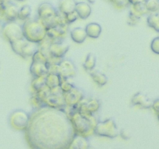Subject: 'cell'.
<instances>
[{"instance_id": "6da1fadb", "label": "cell", "mask_w": 159, "mask_h": 149, "mask_svg": "<svg viewBox=\"0 0 159 149\" xmlns=\"http://www.w3.org/2000/svg\"><path fill=\"white\" fill-rule=\"evenodd\" d=\"M75 135L66 109L41 106L30 114L25 136L33 149H68Z\"/></svg>"}, {"instance_id": "7a4b0ae2", "label": "cell", "mask_w": 159, "mask_h": 149, "mask_svg": "<svg viewBox=\"0 0 159 149\" xmlns=\"http://www.w3.org/2000/svg\"><path fill=\"white\" fill-rule=\"evenodd\" d=\"M67 112L72 123L75 134L87 138L94 133L95 127L98 121L93 114L80 113L75 109H70Z\"/></svg>"}, {"instance_id": "3957f363", "label": "cell", "mask_w": 159, "mask_h": 149, "mask_svg": "<svg viewBox=\"0 0 159 149\" xmlns=\"http://www.w3.org/2000/svg\"><path fill=\"white\" fill-rule=\"evenodd\" d=\"M22 27L24 38L27 41L40 43L46 39L47 29L38 18L25 20Z\"/></svg>"}, {"instance_id": "277c9868", "label": "cell", "mask_w": 159, "mask_h": 149, "mask_svg": "<svg viewBox=\"0 0 159 149\" xmlns=\"http://www.w3.org/2000/svg\"><path fill=\"white\" fill-rule=\"evenodd\" d=\"M1 34L10 44L25 39L22 25H20L16 21L5 22L2 26Z\"/></svg>"}, {"instance_id": "5b68a950", "label": "cell", "mask_w": 159, "mask_h": 149, "mask_svg": "<svg viewBox=\"0 0 159 149\" xmlns=\"http://www.w3.org/2000/svg\"><path fill=\"white\" fill-rule=\"evenodd\" d=\"M94 133L100 137L114 138L119 135L117 126L112 118L98 121L94 129Z\"/></svg>"}, {"instance_id": "8992f818", "label": "cell", "mask_w": 159, "mask_h": 149, "mask_svg": "<svg viewBox=\"0 0 159 149\" xmlns=\"http://www.w3.org/2000/svg\"><path fill=\"white\" fill-rule=\"evenodd\" d=\"M30 120V114L23 110H16L10 113L9 122L11 127L17 130L25 131Z\"/></svg>"}, {"instance_id": "52a82bcc", "label": "cell", "mask_w": 159, "mask_h": 149, "mask_svg": "<svg viewBox=\"0 0 159 149\" xmlns=\"http://www.w3.org/2000/svg\"><path fill=\"white\" fill-rule=\"evenodd\" d=\"M101 106L100 101L97 99H86L84 98L75 107L70 109H75L79 112L82 113H86V114H94L98 110H99Z\"/></svg>"}, {"instance_id": "ba28073f", "label": "cell", "mask_w": 159, "mask_h": 149, "mask_svg": "<svg viewBox=\"0 0 159 149\" xmlns=\"http://www.w3.org/2000/svg\"><path fill=\"white\" fill-rule=\"evenodd\" d=\"M69 25L68 23H61L57 26L47 29V38L51 41H63L68 34Z\"/></svg>"}, {"instance_id": "9c48e42d", "label": "cell", "mask_w": 159, "mask_h": 149, "mask_svg": "<svg viewBox=\"0 0 159 149\" xmlns=\"http://www.w3.org/2000/svg\"><path fill=\"white\" fill-rule=\"evenodd\" d=\"M69 45L63 41H51L48 49V57L62 60L69 50Z\"/></svg>"}, {"instance_id": "30bf717a", "label": "cell", "mask_w": 159, "mask_h": 149, "mask_svg": "<svg viewBox=\"0 0 159 149\" xmlns=\"http://www.w3.org/2000/svg\"><path fill=\"white\" fill-rule=\"evenodd\" d=\"M63 97L66 106L74 108L85 98V93L81 88L74 86L71 91L63 93Z\"/></svg>"}, {"instance_id": "8fae6325", "label": "cell", "mask_w": 159, "mask_h": 149, "mask_svg": "<svg viewBox=\"0 0 159 149\" xmlns=\"http://www.w3.org/2000/svg\"><path fill=\"white\" fill-rule=\"evenodd\" d=\"M60 75L62 79H68L77 74V68L75 65L70 59H62L59 62Z\"/></svg>"}, {"instance_id": "7c38bea8", "label": "cell", "mask_w": 159, "mask_h": 149, "mask_svg": "<svg viewBox=\"0 0 159 149\" xmlns=\"http://www.w3.org/2000/svg\"><path fill=\"white\" fill-rule=\"evenodd\" d=\"M19 9L14 3L6 2L3 6L2 16L6 22L16 21L18 17Z\"/></svg>"}, {"instance_id": "4fadbf2b", "label": "cell", "mask_w": 159, "mask_h": 149, "mask_svg": "<svg viewBox=\"0 0 159 149\" xmlns=\"http://www.w3.org/2000/svg\"><path fill=\"white\" fill-rule=\"evenodd\" d=\"M43 105L54 109H66L63 94H52L50 93L45 99Z\"/></svg>"}, {"instance_id": "5bb4252c", "label": "cell", "mask_w": 159, "mask_h": 149, "mask_svg": "<svg viewBox=\"0 0 159 149\" xmlns=\"http://www.w3.org/2000/svg\"><path fill=\"white\" fill-rule=\"evenodd\" d=\"M152 101L148 99L146 95L141 93H138L133 96L131 99V103L133 106H138L142 109H149L152 106Z\"/></svg>"}, {"instance_id": "9a60e30c", "label": "cell", "mask_w": 159, "mask_h": 149, "mask_svg": "<svg viewBox=\"0 0 159 149\" xmlns=\"http://www.w3.org/2000/svg\"><path fill=\"white\" fill-rule=\"evenodd\" d=\"M30 71L33 77L46 76L48 74V65L42 62L32 61L30 67Z\"/></svg>"}, {"instance_id": "2e32d148", "label": "cell", "mask_w": 159, "mask_h": 149, "mask_svg": "<svg viewBox=\"0 0 159 149\" xmlns=\"http://www.w3.org/2000/svg\"><path fill=\"white\" fill-rule=\"evenodd\" d=\"M75 12L78 16L82 20H85L89 18L92 13V8L89 3L85 2H76Z\"/></svg>"}, {"instance_id": "e0dca14e", "label": "cell", "mask_w": 159, "mask_h": 149, "mask_svg": "<svg viewBox=\"0 0 159 149\" xmlns=\"http://www.w3.org/2000/svg\"><path fill=\"white\" fill-rule=\"evenodd\" d=\"M89 143L85 137L75 134L71 141L68 149H89Z\"/></svg>"}, {"instance_id": "ac0fdd59", "label": "cell", "mask_w": 159, "mask_h": 149, "mask_svg": "<svg viewBox=\"0 0 159 149\" xmlns=\"http://www.w3.org/2000/svg\"><path fill=\"white\" fill-rule=\"evenodd\" d=\"M75 0H60L58 3V11L61 13L66 14L75 11Z\"/></svg>"}, {"instance_id": "d6986e66", "label": "cell", "mask_w": 159, "mask_h": 149, "mask_svg": "<svg viewBox=\"0 0 159 149\" xmlns=\"http://www.w3.org/2000/svg\"><path fill=\"white\" fill-rule=\"evenodd\" d=\"M39 49V43H32L26 40L22 47L20 55L23 58H27L29 57H32L34 53Z\"/></svg>"}, {"instance_id": "ffe728a7", "label": "cell", "mask_w": 159, "mask_h": 149, "mask_svg": "<svg viewBox=\"0 0 159 149\" xmlns=\"http://www.w3.org/2000/svg\"><path fill=\"white\" fill-rule=\"evenodd\" d=\"M71 40L77 43H82L87 38V34L85 28L75 27L70 32Z\"/></svg>"}, {"instance_id": "44dd1931", "label": "cell", "mask_w": 159, "mask_h": 149, "mask_svg": "<svg viewBox=\"0 0 159 149\" xmlns=\"http://www.w3.org/2000/svg\"><path fill=\"white\" fill-rule=\"evenodd\" d=\"M87 37L91 38L96 39L100 36L102 33V27L97 23H90L86 25L85 28Z\"/></svg>"}, {"instance_id": "7402d4cb", "label": "cell", "mask_w": 159, "mask_h": 149, "mask_svg": "<svg viewBox=\"0 0 159 149\" xmlns=\"http://www.w3.org/2000/svg\"><path fill=\"white\" fill-rule=\"evenodd\" d=\"M62 80V78L59 74H53V73H48L45 76V82H46V86L49 89L58 87L60 85L61 82Z\"/></svg>"}, {"instance_id": "603a6c76", "label": "cell", "mask_w": 159, "mask_h": 149, "mask_svg": "<svg viewBox=\"0 0 159 149\" xmlns=\"http://www.w3.org/2000/svg\"><path fill=\"white\" fill-rule=\"evenodd\" d=\"M92 79L94 81L95 83L99 86H103L108 82V78L107 77L104 73L99 71H93L90 73Z\"/></svg>"}, {"instance_id": "cb8c5ba5", "label": "cell", "mask_w": 159, "mask_h": 149, "mask_svg": "<svg viewBox=\"0 0 159 149\" xmlns=\"http://www.w3.org/2000/svg\"><path fill=\"white\" fill-rule=\"evenodd\" d=\"M30 85L34 93H37V92L41 90L43 87L46 86L45 76H41V77H34L32 82H31Z\"/></svg>"}, {"instance_id": "d4e9b609", "label": "cell", "mask_w": 159, "mask_h": 149, "mask_svg": "<svg viewBox=\"0 0 159 149\" xmlns=\"http://www.w3.org/2000/svg\"><path fill=\"white\" fill-rule=\"evenodd\" d=\"M96 65V57L93 53H89L85 57L83 63V68L86 71H93Z\"/></svg>"}, {"instance_id": "484cf974", "label": "cell", "mask_w": 159, "mask_h": 149, "mask_svg": "<svg viewBox=\"0 0 159 149\" xmlns=\"http://www.w3.org/2000/svg\"><path fill=\"white\" fill-rule=\"evenodd\" d=\"M31 15V8L28 5L22 6L18 11V17L17 19L20 20H26L29 19Z\"/></svg>"}, {"instance_id": "4316f807", "label": "cell", "mask_w": 159, "mask_h": 149, "mask_svg": "<svg viewBox=\"0 0 159 149\" xmlns=\"http://www.w3.org/2000/svg\"><path fill=\"white\" fill-rule=\"evenodd\" d=\"M32 61L42 62V63H44L48 65V56L40 49H38L34 53V54L32 55Z\"/></svg>"}, {"instance_id": "83f0119b", "label": "cell", "mask_w": 159, "mask_h": 149, "mask_svg": "<svg viewBox=\"0 0 159 149\" xmlns=\"http://www.w3.org/2000/svg\"><path fill=\"white\" fill-rule=\"evenodd\" d=\"M148 24L149 26L154 28L156 31L159 32V19L157 15H150L148 17Z\"/></svg>"}, {"instance_id": "f1b7e54d", "label": "cell", "mask_w": 159, "mask_h": 149, "mask_svg": "<svg viewBox=\"0 0 159 149\" xmlns=\"http://www.w3.org/2000/svg\"><path fill=\"white\" fill-rule=\"evenodd\" d=\"M59 86H60V88L61 90L62 93H68L69 91H71L75 85H73L72 83H71L70 82H68V79H62Z\"/></svg>"}, {"instance_id": "f546056e", "label": "cell", "mask_w": 159, "mask_h": 149, "mask_svg": "<svg viewBox=\"0 0 159 149\" xmlns=\"http://www.w3.org/2000/svg\"><path fill=\"white\" fill-rule=\"evenodd\" d=\"M107 1L111 2L116 9H124V8L130 6L128 0H107Z\"/></svg>"}, {"instance_id": "4dcf8cb0", "label": "cell", "mask_w": 159, "mask_h": 149, "mask_svg": "<svg viewBox=\"0 0 159 149\" xmlns=\"http://www.w3.org/2000/svg\"><path fill=\"white\" fill-rule=\"evenodd\" d=\"M145 7L148 11H156L159 8V2L157 0H145L144 1Z\"/></svg>"}, {"instance_id": "1f68e13d", "label": "cell", "mask_w": 159, "mask_h": 149, "mask_svg": "<svg viewBox=\"0 0 159 149\" xmlns=\"http://www.w3.org/2000/svg\"><path fill=\"white\" fill-rule=\"evenodd\" d=\"M64 16H65V22H66L68 25H70L71 23H74L75 21H76V20L79 18V16H78V14H77V12H76L75 11H74V12H70V13L66 14V15H64Z\"/></svg>"}, {"instance_id": "d6a6232c", "label": "cell", "mask_w": 159, "mask_h": 149, "mask_svg": "<svg viewBox=\"0 0 159 149\" xmlns=\"http://www.w3.org/2000/svg\"><path fill=\"white\" fill-rule=\"evenodd\" d=\"M151 49L155 54H159V37H155L151 43Z\"/></svg>"}, {"instance_id": "836d02e7", "label": "cell", "mask_w": 159, "mask_h": 149, "mask_svg": "<svg viewBox=\"0 0 159 149\" xmlns=\"http://www.w3.org/2000/svg\"><path fill=\"white\" fill-rule=\"evenodd\" d=\"M152 107L154 109V110H155L157 113H159V99H156V100H155L152 102Z\"/></svg>"}, {"instance_id": "e575fe53", "label": "cell", "mask_w": 159, "mask_h": 149, "mask_svg": "<svg viewBox=\"0 0 159 149\" xmlns=\"http://www.w3.org/2000/svg\"><path fill=\"white\" fill-rule=\"evenodd\" d=\"M119 134H120L121 137H122V138H124V139H129V138H130L129 133L125 130H121L120 133H119Z\"/></svg>"}, {"instance_id": "d590c367", "label": "cell", "mask_w": 159, "mask_h": 149, "mask_svg": "<svg viewBox=\"0 0 159 149\" xmlns=\"http://www.w3.org/2000/svg\"><path fill=\"white\" fill-rule=\"evenodd\" d=\"M144 1H145V0H128L130 5L136 4V3H139V2H144Z\"/></svg>"}, {"instance_id": "8d00e7d4", "label": "cell", "mask_w": 159, "mask_h": 149, "mask_svg": "<svg viewBox=\"0 0 159 149\" xmlns=\"http://www.w3.org/2000/svg\"><path fill=\"white\" fill-rule=\"evenodd\" d=\"M87 1H88L89 3H90V4H93V3H95L96 0H87Z\"/></svg>"}, {"instance_id": "74e56055", "label": "cell", "mask_w": 159, "mask_h": 149, "mask_svg": "<svg viewBox=\"0 0 159 149\" xmlns=\"http://www.w3.org/2000/svg\"><path fill=\"white\" fill-rule=\"evenodd\" d=\"M16 1H19V2H23V1H25V0H16Z\"/></svg>"}, {"instance_id": "f35d334b", "label": "cell", "mask_w": 159, "mask_h": 149, "mask_svg": "<svg viewBox=\"0 0 159 149\" xmlns=\"http://www.w3.org/2000/svg\"><path fill=\"white\" fill-rule=\"evenodd\" d=\"M157 16H158V18L159 19V14H158V15H157Z\"/></svg>"}, {"instance_id": "ab89813d", "label": "cell", "mask_w": 159, "mask_h": 149, "mask_svg": "<svg viewBox=\"0 0 159 149\" xmlns=\"http://www.w3.org/2000/svg\"><path fill=\"white\" fill-rule=\"evenodd\" d=\"M158 120H159V113H158Z\"/></svg>"}]
</instances>
